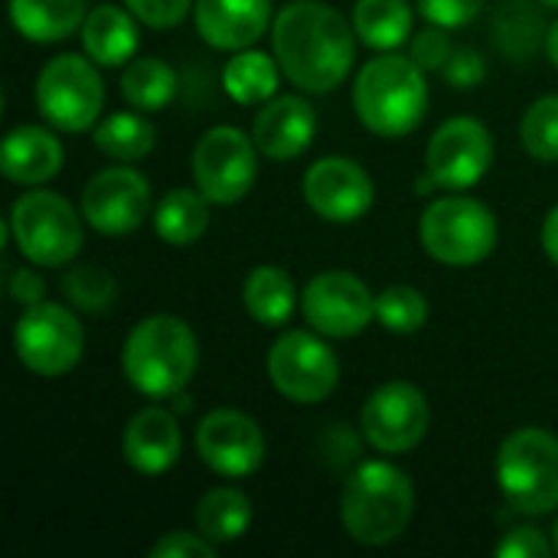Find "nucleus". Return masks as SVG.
<instances>
[{"label": "nucleus", "mask_w": 558, "mask_h": 558, "mask_svg": "<svg viewBox=\"0 0 558 558\" xmlns=\"http://www.w3.org/2000/svg\"><path fill=\"white\" fill-rule=\"evenodd\" d=\"M543 7H553V10H558V0H539Z\"/></svg>", "instance_id": "43"}, {"label": "nucleus", "mask_w": 558, "mask_h": 558, "mask_svg": "<svg viewBox=\"0 0 558 558\" xmlns=\"http://www.w3.org/2000/svg\"><path fill=\"white\" fill-rule=\"evenodd\" d=\"M193 441L199 461L226 481L252 477L265 464V432L239 409H213L203 415Z\"/></svg>", "instance_id": "15"}, {"label": "nucleus", "mask_w": 558, "mask_h": 558, "mask_svg": "<svg viewBox=\"0 0 558 558\" xmlns=\"http://www.w3.org/2000/svg\"><path fill=\"white\" fill-rule=\"evenodd\" d=\"M353 23L324 0H294L271 23V52L288 82L311 95H330L356 62Z\"/></svg>", "instance_id": "1"}, {"label": "nucleus", "mask_w": 558, "mask_h": 558, "mask_svg": "<svg viewBox=\"0 0 558 558\" xmlns=\"http://www.w3.org/2000/svg\"><path fill=\"white\" fill-rule=\"evenodd\" d=\"M415 3L428 23L445 26V29L468 26L484 10V0H415Z\"/></svg>", "instance_id": "38"}, {"label": "nucleus", "mask_w": 558, "mask_h": 558, "mask_svg": "<svg viewBox=\"0 0 558 558\" xmlns=\"http://www.w3.org/2000/svg\"><path fill=\"white\" fill-rule=\"evenodd\" d=\"M432 409L418 386L383 383L360 412V435L379 454H409L428 435Z\"/></svg>", "instance_id": "13"}, {"label": "nucleus", "mask_w": 558, "mask_h": 558, "mask_svg": "<svg viewBox=\"0 0 558 558\" xmlns=\"http://www.w3.org/2000/svg\"><path fill=\"white\" fill-rule=\"evenodd\" d=\"M539 245L546 252V258L558 265V206L549 209V216L543 219V232H539Z\"/></svg>", "instance_id": "41"}, {"label": "nucleus", "mask_w": 558, "mask_h": 558, "mask_svg": "<svg viewBox=\"0 0 558 558\" xmlns=\"http://www.w3.org/2000/svg\"><path fill=\"white\" fill-rule=\"evenodd\" d=\"M85 216L59 193L33 186L7 216V232L16 252L36 268H65L82 252Z\"/></svg>", "instance_id": "6"}, {"label": "nucleus", "mask_w": 558, "mask_h": 558, "mask_svg": "<svg viewBox=\"0 0 558 558\" xmlns=\"http://www.w3.org/2000/svg\"><path fill=\"white\" fill-rule=\"evenodd\" d=\"M62 163H65V150L49 128L20 124L3 137L0 173L16 186H43L59 177Z\"/></svg>", "instance_id": "21"}, {"label": "nucleus", "mask_w": 558, "mask_h": 558, "mask_svg": "<svg viewBox=\"0 0 558 558\" xmlns=\"http://www.w3.org/2000/svg\"><path fill=\"white\" fill-rule=\"evenodd\" d=\"M415 10L409 0H356L353 29L376 52H396L412 39Z\"/></svg>", "instance_id": "26"}, {"label": "nucleus", "mask_w": 558, "mask_h": 558, "mask_svg": "<svg viewBox=\"0 0 558 558\" xmlns=\"http://www.w3.org/2000/svg\"><path fill=\"white\" fill-rule=\"evenodd\" d=\"M415 517V487L392 461L356 464L340 487V523L360 546L383 549L405 536Z\"/></svg>", "instance_id": "3"}, {"label": "nucleus", "mask_w": 558, "mask_h": 558, "mask_svg": "<svg viewBox=\"0 0 558 558\" xmlns=\"http://www.w3.org/2000/svg\"><path fill=\"white\" fill-rule=\"evenodd\" d=\"M101 65L78 52L49 59L36 75V108L43 121L62 134H82L98 124L105 111Z\"/></svg>", "instance_id": "8"}, {"label": "nucleus", "mask_w": 558, "mask_h": 558, "mask_svg": "<svg viewBox=\"0 0 558 558\" xmlns=\"http://www.w3.org/2000/svg\"><path fill=\"white\" fill-rule=\"evenodd\" d=\"M301 193L307 209L333 226H350L363 219L376 199L373 177L350 157H320L304 170Z\"/></svg>", "instance_id": "16"}, {"label": "nucleus", "mask_w": 558, "mask_h": 558, "mask_svg": "<svg viewBox=\"0 0 558 558\" xmlns=\"http://www.w3.org/2000/svg\"><path fill=\"white\" fill-rule=\"evenodd\" d=\"M193 23L206 46L222 52L252 49L271 20V0H196Z\"/></svg>", "instance_id": "20"}, {"label": "nucleus", "mask_w": 558, "mask_h": 558, "mask_svg": "<svg viewBox=\"0 0 558 558\" xmlns=\"http://www.w3.org/2000/svg\"><path fill=\"white\" fill-rule=\"evenodd\" d=\"M16 360L43 379L69 376L85 353V330L72 307L56 301H39L23 307L13 327Z\"/></svg>", "instance_id": "9"}, {"label": "nucleus", "mask_w": 558, "mask_h": 558, "mask_svg": "<svg viewBox=\"0 0 558 558\" xmlns=\"http://www.w3.org/2000/svg\"><path fill=\"white\" fill-rule=\"evenodd\" d=\"M85 16H88L85 0H10L13 29L39 46L75 36Z\"/></svg>", "instance_id": "23"}, {"label": "nucleus", "mask_w": 558, "mask_h": 558, "mask_svg": "<svg viewBox=\"0 0 558 558\" xmlns=\"http://www.w3.org/2000/svg\"><path fill=\"white\" fill-rule=\"evenodd\" d=\"M494 163V137L484 121L471 114L448 118L428 141L425 170L438 190L461 193L477 186Z\"/></svg>", "instance_id": "14"}, {"label": "nucleus", "mask_w": 558, "mask_h": 558, "mask_svg": "<svg viewBox=\"0 0 558 558\" xmlns=\"http://www.w3.org/2000/svg\"><path fill=\"white\" fill-rule=\"evenodd\" d=\"M36 268V265H33ZM33 268H10V298L20 304V307H29V304H39L46 301V278Z\"/></svg>", "instance_id": "40"}, {"label": "nucleus", "mask_w": 558, "mask_h": 558, "mask_svg": "<svg viewBox=\"0 0 558 558\" xmlns=\"http://www.w3.org/2000/svg\"><path fill=\"white\" fill-rule=\"evenodd\" d=\"M252 520L255 507L239 487H213L196 504V530L216 546L242 539L252 530Z\"/></svg>", "instance_id": "28"}, {"label": "nucleus", "mask_w": 558, "mask_h": 558, "mask_svg": "<svg viewBox=\"0 0 558 558\" xmlns=\"http://www.w3.org/2000/svg\"><path fill=\"white\" fill-rule=\"evenodd\" d=\"M180 88V75L170 62L157 59V56H144V59H131L121 69V98L134 108V111H160L177 98Z\"/></svg>", "instance_id": "29"}, {"label": "nucleus", "mask_w": 558, "mask_h": 558, "mask_svg": "<svg viewBox=\"0 0 558 558\" xmlns=\"http://www.w3.org/2000/svg\"><path fill=\"white\" fill-rule=\"evenodd\" d=\"M92 141H95V150H101L105 157L118 163H137L150 157V150L157 147V128L144 114L114 111L95 124Z\"/></svg>", "instance_id": "30"}, {"label": "nucleus", "mask_w": 558, "mask_h": 558, "mask_svg": "<svg viewBox=\"0 0 558 558\" xmlns=\"http://www.w3.org/2000/svg\"><path fill=\"white\" fill-rule=\"evenodd\" d=\"M409 56L425 69V72H441L448 65V59L454 56V43L448 36L445 26H428V29H418L412 33L409 39Z\"/></svg>", "instance_id": "34"}, {"label": "nucleus", "mask_w": 558, "mask_h": 558, "mask_svg": "<svg viewBox=\"0 0 558 558\" xmlns=\"http://www.w3.org/2000/svg\"><path fill=\"white\" fill-rule=\"evenodd\" d=\"M137 16L128 7L118 3H98L95 10H88L78 36H82V49L92 62H98L101 69H118L128 65L137 52Z\"/></svg>", "instance_id": "22"}, {"label": "nucleus", "mask_w": 558, "mask_h": 558, "mask_svg": "<svg viewBox=\"0 0 558 558\" xmlns=\"http://www.w3.org/2000/svg\"><path fill=\"white\" fill-rule=\"evenodd\" d=\"M62 294L85 314H101L118 301V281L101 265H75L62 275Z\"/></svg>", "instance_id": "32"}, {"label": "nucleus", "mask_w": 558, "mask_h": 558, "mask_svg": "<svg viewBox=\"0 0 558 558\" xmlns=\"http://www.w3.org/2000/svg\"><path fill=\"white\" fill-rule=\"evenodd\" d=\"M242 304H245L248 317L262 327L288 324L298 307V291H294L291 275L278 265L252 268L242 284Z\"/></svg>", "instance_id": "27"}, {"label": "nucleus", "mask_w": 558, "mask_h": 558, "mask_svg": "<svg viewBox=\"0 0 558 558\" xmlns=\"http://www.w3.org/2000/svg\"><path fill=\"white\" fill-rule=\"evenodd\" d=\"M268 379L294 405H317L340 386V360L317 330H288L268 350Z\"/></svg>", "instance_id": "10"}, {"label": "nucleus", "mask_w": 558, "mask_h": 558, "mask_svg": "<svg viewBox=\"0 0 558 558\" xmlns=\"http://www.w3.org/2000/svg\"><path fill=\"white\" fill-rule=\"evenodd\" d=\"M199 366V340L183 317L150 314L131 327L121 347V373L128 386L147 399H177Z\"/></svg>", "instance_id": "2"}, {"label": "nucleus", "mask_w": 558, "mask_h": 558, "mask_svg": "<svg viewBox=\"0 0 558 558\" xmlns=\"http://www.w3.org/2000/svg\"><path fill=\"white\" fill-rule=\"evenodd\" d=\"M281 65L275 59V52H262V49H239L226 69H222V88L235 105H265L278 95L281 85Z\"/></svg>", "instance_id": "24"}, {"label": "nucleus", "mask_w": 558, "mask_h": 558, "mask_svg": "<svg viewBox=\"0 0 558 558\" xmlns=\"http://www.w3.org/2000/svg\"><path fill=\"white\" fill-rule=\"evenodd\" d=\"M497 487L523 517L558 510V435L539 425L510 432L497 448Z\"/></svg>", "instance_id": "5"}, {"label": "nucleus", "mask_w": 558, "mask_h": 558, "mask_svg": "<svg viewBox=\"0 0 558 558\" xmlns=\"http://www.w3.org/2000/svg\"><path fill=\"white\" fill-rule=\"evenodd\" d=\"M353 111L376 137H409L428 111L425 69L412 56L399 52L369 59L353 82Z\"/></svg>", "instance_id": "4"}, {"label": "nucleus", "mask_w": 558, "mask_h": 558, "mask_svg": "<svg viewBox=\"0 0 558 558\" xmlns=\"http://www.w3.org/2000/svg\"><path fill=\"white\" fill-rule=\"evenodd\" d=\"M553 543H556V556H558V523H556V530H553Z\"/></svg>", "instance_id": "44"}, {"label": "nucleus", "mask_w": 558, "mask_h": 558, "mask_svg": "<svg viewBox=\"0 0 558 558\" xmlns=\"http://www.w3.org/2000/svg\"><path fill=\"white\" fill-rule=\"evenodd\" d=\"M494 556L500 558H549L556 556V543L536 530V526H517L510 530L497 546H494Z\"/></svg>", "instance_id": "35"}, {"label": "nucleus", "mask_w": 558, "mask_h": 558, "mask_svg": "<svg viewBox=\"0 0 558 558\" xmlns=\"http://www.w3.org/2000/svg\"><path fill=\"white\" fill-rule=\"evenodd\" d=\"M301 314L327 340H353L376 320V294L343 268L314 275L301 291Z\"/></svg>", "instance_id": "12"}, {"label": "nucleus", "mask_w": 558, "mask_h": 558, "mask_svg": "<svg viewBox=\"0 0 558 558\" xmlns=\"http://www.w3.org/2000/svg\"><path fill=\"white\" fill-rule=\"evenodd\" d=\"M317 137V111L301 95H275L252 121V141L268 160H298Z\"/></svg>", "instance_id": "18"}, {"label": "nucleus", "mask_w": 558, "mask_h": 558, "mask_svg": "<svg viewBox=\"0 0 558 558\" xmlns=\"http://www.w3.org/2000/svg\"><path fill=\"white\" fill-rule=\"evenodd\" d=\"M376 320L399 337L418 333L428 324V298L412 284H389L376 294Z\"/></svg>", "instance_id": "31"}, {"label": "nucleus", "mask_w": 558, "mask_h": 558, "mask_svg": "<svg viewBox=\"0 0 558 558\" xmlns=\"http://www.w3.org/2000/svg\"><path fill=\"white\" fill-rule=\"evenodd\" d=\"M193 180L213 206L242 203L258 180V147L252 134L232 124L209 128L193 147Z\"/></svg>", "instance_id": "11"}, {"label": "nucleus", "mask_w": 558, "mask_h": 558, "mask_svg": "<svg viewBox=\"0 0 558 558\" xmlns=\"http://www.w3.org/2000/svg\"><path fill=\"white\" fill-rule=\"evenodd\" d=\"M520 144L539 163L558 160V95L536 98L520 121Z\"/></svg>", "instance_id": "33"}, {"label": "nucleus", "mask_w": 558, "mask_h": 558, "mask_svg": "<svg viewBox=\"0 0 558 558\" xmlns=\"http://www.w3.org/2000/svg\"><path fill=\"white\" fill-rule=\"evenodd\" d=\"M196 0H124V7L150 29H173L186 20Z\"/></svg>", "instance_id": "36"}, {"label": "nucleus", "mask_w": 558, "mask_h": 558, "mask_svg": "<svg viewBox=\"0 0 558 558\" xmlns=\"http://www.w3.org/2000/svg\"><path fill=\"white\" fill-rule=\"evenodd\" d=\"M216 543H209L199 530L196 533H183V530H170L163 533L154 546L150 558H216Z\"/></svg>", "instance_id": "37"}, {"label": "nucleus", "mask_w": 558, "mask_h": 558, "mask_svg": "<svg viewBox=\"0 0 558 558\" xmlns=\"http://www.w3.org/2000/svg\"><path fill=\"white\" fill-rule=\"evenodd\" d=\"M209 206L213 203L199 190H186V186L167 190L157 199V209H154V232L167 245L186 248V245H193V242H199L206 235Z\"/></svg>", "instance_id": "25"}, {"label": "nucleus", "mask_w": 558, "mask_h": 558, "mask_svg": "<svg viewBox=\"0 0 558 558\" xmlns=\"http://www.w3.org/2000/svg\"><path fill=\"white\" fill-rule=\"evenodd\" d=\"M422 248L448 268H471L494 255L500 229L490 206L474 196H441L418 219Z\"/></svg>", "instance_id": "7"}, {"label": "nucleus", "mask_w": 558, "mask_h": 558, "mask_svg": "<svg viewBox=\"0 0 558 558\" xmlns=\"http://www.w3.org/2000/svg\"><path fill=\"white\" fill-rule=\"evenodd\" d=\"M441 75L458 92H468V88H474V85H481L487 78V62H484V56L477 49H454V56L448 59Z\"/></svg>", "instance_id": "39"}, {"label": "nucleus", "mask_w": 558, "mask_h": 558, "mask_svg": "<svg viewBox=\"0 0 558 558\" xmlns=\"http://www.w3.org/2000/svg\"><path fill=\"white\" fill-rule=\"evenodd\" d=\"M546 52H549V62L558 69V20L549 26V33H546Z\"/></svg>", "instance_id": "42"}, {"label": "nucleus", "mask_w": 558, "mask_h": 558, "mask_svg": "<svg viewBox=\"0 0 558 558\" xmlns=\"http://www.w3.org/2000/svg\"><path fill=\"white\" fill-rule=\"evenodd\" d=\"M180 451H183V435L170 409L144 405L128 418L121 435V454L131 471L144 477H160L180 461Z\"/></svg>", "instance_id": "19"}, {"label": "nucleus", "mask_w": 558, "mask_h": 558, "mask_svg": "<svg viewBox=\"0 0 558 558\" xmlns=\"http://www.w3.org/2000/svg\"><path fill=\"white\" fill-rule=\"evenodd\" d=\"M150 183L134 167L98 170L82 190V216L98 235H128L150 216Z\"/></svg>", "instance_id": "17"}]
</instances>
